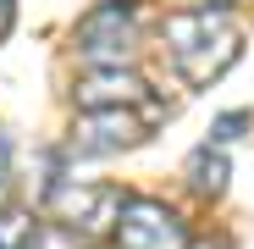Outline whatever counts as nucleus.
I'll use <instances>...</instances> for the list:
<instances>
[{"label": "nucleus", "mask_w": 254, "mask_h": 249, "mask_svg": "<svg viewBox=\"0 0 254 249\" xmlns=\"http://www.w3.org/2000/svg\"><path fill=\"white\" fill-rule=\"evenodd\" d=\"M160 45L188 89H210L243 56V28H238L232 6H188L160 22Z\"/></svg>", "instance_id": "1"}, {"label": "nucleus", "mask_w": 254, "mask_h": 249, "mask_svg": "<svg viewBox=\"0 0 254 249\" xmlns=\"http://www.w3.org/2000/svg\"><path fill=\"white\" fill-rule=\"evenodd\" d=\"M72 45H77L83 72L89 67H133V56H138V11H133V0H100V6H89L77 33H72Z\"/></svg>", "instance_id": "2"}, {"label": "nucleus", "mask_w": 254, "mask_h": 249, "mask_svg": "<svg viewBox=\"0 0 254 249\" xmlns=\"http://www.w3.org/2000/svg\"><path fill=\"white\" fill-rule=\"evenodd\" d=\"M122 188L116 183H77V177H56L45 188L50 222H66L77 238H111L116 216H122Z\"/></svg>", "instance_id": "3"}, {"label": "nucleus", "mask_w": 254, "mask_h": 249, "mask_svg": "<svg viewBox=\"0 0 254 249\" xmlns=\"http://www.w3.org/2000/svg\"><path fill=\"white\" fill-rule=\"evenodd\" d=\"M111 238H116V249H193L183 216L166 199H144V194L122 199V216H116Z\"/></svg>", "instance_id": "4"}, {"label": "nucleus", "mask_w": 254, "mask_h": 249, "mask_svg": "<svg viewBox=\"0 0 254 249\" xmlns=\"http://www.w3.org/2000/svg\"><path fill=\"white\" fill-rule=\"evenodd\" d=\"M149 139V122L127 105H111V111H77L72 133H66V155L77 161H100V155H122Z\"/></svg>", "instance_id": "5"}, {"label": "nucleus", "mask_w": 254, "mask_h": 249, "mask_svg": "<svg viewBox=\"0 0 254 249\" xmlns=\"http://www.w3.org/2000/svg\"><path fill=\"white\" fill-rule=\"evenodd\" d=\"M144 100H149V83L133 67H89V72L72 83V105L77 111H111V105L138 111Z\"/></svg>", "instance_id": "6"}, {"label": "nucleus", "mask_w": 254, "mask_h": 249, "mask_svg": "<svg viewBox=\"0 0 254 249\" xmlns=\"http://www.w3.org/2000/svg\"><path fill=\"white\" fill-rule=\"evenodd\" d=\"M188 183H193L199 194H221V188H227V155L210 150V144H199V150L188 155Z\"/></svg>", "instance_id": "7"}, {"label": "nucleus", "mask_w": 254, "mask_h": 249, "mask_svg": "<svg viewBox=\"0 0 254 249\" xmlns=\"http://www.w3.org/2000/svg\"><path fill=\"white\" fill-rule=\"evenodd\" d=\"M28 238H33V211L0 205V249H28Z\"/></svg>", "instance_id": "8"}, {"label": "nucleus", "mask_w": 254, "mask_h": 249, "mask_svg": "<svg viewBox=\"0 0 254 249\" xmlns=\"http://www.w3.org/2000/svg\"><path fill=\"white\" fill-rule=\"evenodd\" d=\"M89 238H77L66 222H33V238H28V249H83Z\"/></svg>", "instance_id": "9"}, {"label": "nucleus", "mask_w": 254, "mask_h": 249, "mask_svg": "<svg viewBox=\"0 0 254 249\" xmlns=\"http://www.w3.org/2000/svg\"><path fill=\"white\" fill-rule=\"evenodd\" d=\"M249 122H254L249 111H227V116L216 122V128H210V139H216V144H232V139H238V133L249 128Z\"/></svg>", "instance_id": "10"}, {"label": "nucleus", "mask_w": 254, "mask_h": 249, "mask_svg": "<svg viewBox=\"0 0 254 249\" xmlns=\"http://www.w3.org/2000/svg\"><path fill=\"white\" fill-rule=\"evenodd\" d=\"M11 22H17V6H11V0H0V39L11 33Z\"/></svg>", "instance_id": "11"}, {"label": "nucleus", "mask_w": 254, "mask_h": 249, "mask_svg": "<svg viewBox=\"0 0 254 249\" xmlns=\"http://www.w3.org/2000/svg\"><path fill=\"white\" fill-rule=\"evenodd\" d=\"M6 161L11 155H6V139H0V194H6Z\"/></svg>", "instance_id": "12"}, {"label": "nucleus", "mask_w": 254, "mask_h": 249, "mask_svg": "<svg viewBox=\"0 0 254 249\" xmlns=\"http://www.w3.org/2000/svg\"><path fill=\"white\" fill-rule=\"evenodd\" d=\"M204 6H238V0H204Z\"/></svg>", "instance_id": "13"}]
</instances>
